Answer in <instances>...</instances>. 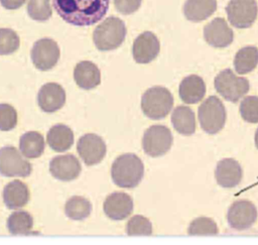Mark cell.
<instances>
[{"mask_svg": "<svg viewBox=\"0 0 258 245\" xmlns=\"http://www.w3.org/2000/svg\"><path fill=\"white\" fill-rule=\"evenodd\" d=\"M91 212L92 205L90 201L81 196L72 197L64 205V213L72 220H84L90 216Z\"/></svg>", "mask_w": 258, "mask_h": 245, "instance_id": "27", "label": "cell"}, {"mask_svg": "<svg viewBox=\"0 0 258 245\" xmlns=\"http://www.w3.org/2000/svg\"><path fill=\"white\" fill-rule=\"evenodd\" d=\"M215 176L217 182L227 189L238 186L243 176V170L240 163L233 158H225L218 162Z\"/></svg>", "mask_w": 258, "mask_h": 245, "instance_id": "18", "label": "cell"}, {"mask_svg": "<svg viewBox=\"0 0 258 245\" xmlns=\"http://www.w3.org/2000/svg\"><path fill=\"white\" fill-rule=\"evenodd\" d=\"M74 79L78 87L85 90H91L100 85L101 73L94 63L83 60L75 67Z\"/></svg>", "mask_w": 258, "mask_h": 245, "instance_id": "21", "label": "cell"}, {"mask_svg": "<svg viewBox=\"0 0 258 245\" xmlns=\"http://www.w3.org/2000/svg\"><path fill=\"white\" fill-rule=\"evenodd\" d=\"M255 145L258 148V128H257V130L255 132Z\"/></svg>", "mask_w": 258, "mask_h": 245, "instance_id": "37", "label": "cell"}, {"mask_svg": "<svg viewBox=\"0 0 258 245\" xmlns=\"http://www.w3.org/2000/svg\"><path fill=\"white\" fill-rule=\"evenodd\" d=\"M240 114L249 123H258V97L247 96L240 104Z\"/></svg>", "mask_w": 258, "mask_h": 245, "instance_id": "33", "label": "cell"}, {"mask_svg": "<svg viewBox=\"0 0 258 245\" xmlns=\"http://www.w3.org/2000/svg\"><path fill=\"white\" fill-rule=\"evenodd\" d=\"M66 103V92L57 83H46L38 91L37 104L39 108L52 113L59 110Z\"/></svg>", "mask_w": 258, "mask_h": 245, "instance_id": "17", "label": "cell"}, {"mask_svg": "<svg viewBox=\"0 0 258 245\" xmlns=\"http://www.w3.org/2000/svg\"><path fill=\"white\" fill-rule=\"evenodd\" d=\"M141 2L142 0H114V5L118 12L128 15L137 11Z\"/></svg>", "mask_w": 258, "mask_h": 245, "instance_id": "35", "label": "cell"}, {"mask_svg": "<svg viewBox=\"0 0 258 245\" xmlns=\"http://www.w3.org/2000/svg\"><path fill=\"white\" fill-rule=\"evenodd\" d=\"M126 33L125 23L120 18L111 16L95 28L93 39L99 50L107 51L119 47L123 43Z\"/></svg>", "mask_w": 258, "mask_h": 245, "instance_id": "3", "label": "cell"}, {"mask_svg": "<svg viewBox=\"0 0 258 245\" xmlns=\"http://www.w3.org/2000/svg\"><path fill=\"white\" fill-rule=\"evenodd\" d=\"M173 128L182 135H191L196 131V118L194 111L187 106H177L171 114Z\"/></svg>", "mask_w": 258, "mask_h": 245, "instance_id": "24", "label": "cell"}, {"mask_svg": "<svg viewBox=\"0 0 258 245\" xmlns=\"http://www.w3.org/2000/svg\"><path fill=\"white\" fill-rule=\"evenodd\" d=\"M187 232L189 235H217L219 229L214 220L208 217H199L189 224Z\"/></svg>", "mask_w": 258, "mask_h": 245, "instance_id": "30", "label": "cell"}, {"mask_svg": "<svg viewBox=\"0 0 258 245\" xmlns=\"http://www.w3.org/2000/svg\"><path fill=\"white\" fill-rule=\"evenodd\" d=\"M172 134L164 125H153L145 130L142 138V147L144 152L157 157L165 154L172 145Z\"/></svg>", "mask_w": 258, "mask_h": 245, "instance_id": "7", "label": "cell"}, {"mask_svg": "<svg viewBox=\"0 0 258 245\" xmlns=\"http://www.w3.org/2000/svg\"><path fill=\"white\" fill-rule=\"evenodd\" d=\"M14 146L0 148V174L12 177H26L31 173V163Z\"/></svg>", "mask_w": 258, "mask_h": 245, "instance_id": "8", "label": "cell"}, {"mask_svg": "<svg viewBox=\"0 0 258 245\" xmlns=\"http://www.w3.org/2000/svg\"><path fill=\"white\" fill-rule=\"evenodd\" d=\"M20 39L10 28H0V55L11 54L19 47Z\"/></svg>", "mask_w": 258, "mask_h": 245, "instance_id": "31", "label": "cell"}, {"mask_svg": "<svg viewBox=\"0 0 258 245\" xmlns=\"http://www.w3.org/2000/svg\"><path fill=\"white\" fill-rule=\"evenodd\" d=\"M173 106V97L164 87H152L145 91L141 98V109L146 117L152 120L163 119Z\"/></svg>", "mask_w": 258, "mask_h": 245, "instance_id": "4", "label": "cell"}, {"mask_svg": "<svg viewBox=\"0 0 258 245\" xmlns=\"http://www.w3.org/2000/svg\"><path fill=\"white\" fill-rule=\"evenodd\" d=\"M33 227V218L26 211L12 213L7 219V229L12 235H26Z\"/></svg>", "mask_w": 258, "mask_h": 245, "instance_id": "28", "label": "cell"}, {"mask_svg": "<svg viewBox=\"0 0 258 245\" xmlns=\"http://www.w3.org/2000/svg\"><path fill=\"white\" fill-rule=\"evenodd\" d=\"M198 116L202 129L213 135L223 129L227 114L222 101L216 96H210L199 107Z\"/></svg>", "mask_w": 258, "mask_h": 245, "instance_id": "5", "label": "cell"}, {"mask_svg": "<svg viewBox=\"0 0 258 245\" xmlns=\"http://www.w3.org/2000/svg\"><path fill=\"white\" fill-rule=\"evenodd\" d=\"M126 232L129 236H149L152 234V225L144 216L136 215L131 217L127 222Z\"/></svg>", "mask_w": 258, "mask_h": 245, "instance_id": "29", "label": "cell"}, {"mask_svg": "<svg viewBox=\"0 0 258 245\" xmlns=\"http://www.w3.org/2000/svg\"><path fill=\"white\" fill-rule=\"evenodd\" d=\"M143 162L136 154H121L112 163V180L120 188L133 189L137 187L143 178Z\"/></svg>", "mask_w": 258, "mask_h": 245, "instance_id": "2", "label": "cell"}, {"mask_svg": "<svg viewBox=\"0 0 258 245\" xmlns=\"http://www.w3.org/2000/svg\"><path fill=\"white\" fill-rule=\"evenodd\" d=\"M257 219V209L250 201L240 200L234 202L228 210L227 220L235 230L249 229Z\"/></svg>", "mask_w": 258, "mask_h": 245, "instance_id": "12", "label": "cell"}, {"mask_svg": "<svg viewBox=\"0 0 258 245\" xmlns=\"http://www.w3.org/2000/svg\"><path fill=\"white\" fill-rule=\"evenodd\" d=\"M77 150L85 164L94 165L103 160L106 155L107 147L102 137L97 134L88 133L80 137Z\"/></svg>", "mask_w": 258, "mask_h": 245, "instance_id": "11", "label": "cell"}, {"mask_svg": "<svg viewBox=\"0 0 258 245\" xmlns=\"http://www.w3.org/2000/svg\"><path fill=\"white\" fill-rule=\"evenodd\" d=\"M2 197L4 204L8 209L16 210L24 207L28 203L30 194L24 182L15 179L4 187Z\"/></svg>", "mask_w": 258, "mask_h": 245, "instance_id": "20", "label": "cell"}, {"mask_svg": "<svg viewBox=\"0 0 258 245\" xmlns=\"http://www.w3.org/2000/svg\"><path fill=\"white\" fill-rule=\"evenodd\" d=\"M46 141L53 151H67L74 143V133L67 125L56 124L48 130Z\"/></svg>", "mask_w": 258, "mask_h": 245, "instance_id": "22", "label": "cell"}, {"mask_svg": "<svg viewBox=\"0 0 258 245\" xmlns=\"http://www.w3.org/2000/svg\"><path fill=\"white\" fill-rule=\"evenodd\" d=\"M26 0H0L2 6L6 9H17L21 7Z\"/></svg>", "mask_w": 258, "mask_h": 245, "instance_id": "36", "label": "cell"}, {"mask_svg": "<svg viewBox=\"0 0 258 245\" xmlns=\"http://www.w3.org/2000/svg\"><path fill=\"white\" fill-rule=\"evenodd\" d=\"M216 9V0H186L183 5V14L187 20L199 22L210 17Z\"/></svg>", "mask_w": 258, "mask_h": 245, "instance_id": "23", "label": "cell"}, {"mask_svg": "<svg viewBox=\"0 0 258 245\" xmlns=\"http://www.w3.org/2000/svg\"><path fill=\"white\" fill-rule=\"evenodd\" d=\"M204 37L213 47H226L233 42L234 32L222 17H217L204 28Z\"/></svg>", "mask_w": 258, "mask_h": 245, "instance_id": "14", "label": "cell"}, {"mask_svg": "<svg viewBox=\"0 0 258 245\" xmlns=\"http://www.w3.org/2000/svg\"><path fill=\"white\" fill-rule=\"evenodd\" d=\"M59 47L51 38H41L37 40L31 49V60L39 71L52 69L59 58Z\"/></svg>", "mask_w": 258, "mask_h": 245, "instance_id": "10", "label": "cell"}, {"mask_svg": "<svg viewBox=\"0 0 258 245\" xmlns=\"http://www.w3.org/2000/svg\"><path fill=\"white\" fill-rule=\"evenodd\" d=\"M43 136L36 131L25 132L19 139L20 152L27 158H37L44 151Z\"/></svg>", "mask_w": 258, "mask_h": 245, "instance_id": "25", "label": "cell"}, {"mask_svg": "<svg viewBox=\"0 0 258 245\" xmlns=\"http://www.w3.org/2000/svg\"><path fill=\"white\" fill-rule=\"evenodd\" d=\"M133 207L132 198L128 194L122 192H116L109 195L103 205L106 216L115 221H121L129 217L133 212Z\"/></svg>", "mask_w": 258, "mask_h": 245, "instance_id": "15", "label": "cell"}, {"mask_svg": "<svg viewBox=\"0 0 258 245\" xmlns=\"http://www.w3.org/2000/svg\"><path fill=\"white\" fill-rule=\"evenodd\" d=\"M160 43L156 35L150 31L139 34L133 42L132 54L136 63L148 64L159 53Z\"/></svg>", "mask_w": 258, "mask_h": 245, "instance_id": "13", "label": "cell"}, {"mask_svg": "<svg viewBox=\"0 0 258 245\" xmlns=\"http://www.w3.org/2000/svg\"><path fill=\"white\" fill-rule=\"evenodd\" d=\"M27 13L33 20L45 21L51 16L49 0H28Z\"/></svg>", "mask_w": 258, "mask_h": 245, "instance_id": "32", "label": "cell"}, {"mask_svg": "<svg viewBox=\"0 0 258 245\" xmlns=\"http://www.w3.org/2000/svg\"><path fill=\"white\" fill-rule=\"evenodd\" d=\"M178 94L186 104L199 103L206 95V84L200 76L189 75L180 82Z\"/></svg>", "mask_w": 258, "mask_h": 245, "instance_id": "19", "label": "cell"}, {"mask_svg": "<svg viewBox=\"0 0 258 245\" xmlns=\"http://www.w3.org/2000/svg\"><path fill=\"white\" fill-rule=\"evenodd\" d=\"M226 12L229 22L234 27L248 28L257 18V2L256 0H230Z\"/></svg>", "mask_w": 258, "mask_h": 245, "instance_id": "9", "label": "cell"}, {"mask_svg": "<svg viewBox=\"0 0 258 245\" xmlns=\"http://www.w3.org/2000/svg\"><path fill=\"white\" fill-rule=\"evenodd\" d=\"M82 166L79 159L73 154L58 155L52 158L49 162V171L53 177L62 181L76 179Z\"/></svg>", "mask_w": 258, "mask_h": 245, "instance_id": "16", "label": "cell"}, {"mask_svg": "<svg viewBox=\"0 0 258 245\" xmlns=\"http://www.w3.org/2000/svg\"><path fill=\"white\" fill-rule=\"evenodd\" d=\"M17 124V112L9 104H0V130H12Z\"/></svg>", "mask_w": 258, "mask_h": 245, "instance_id": "34", "label": "cell"}, {"mask_svg": "<svg viewBox=\"0 0 258 245\" xmlns=\"http://www.w3.org/2000/svg\"><path fill=\"white\" fill-rule=\"evenodd\" d=\"M258 65V48L256 46H244L240 48L234 58V68L239 75L252 72Z\"/></svg>", "mask_w": 258, "mask_h": 245, "instance_id": "26", "label": "cell"}, {"mask_svg": "<svg viewBox=\"0 0 258 245\" xmlns=\"http://www.w3.org/2000/svg\"><path fill=\"white\" fill-rule=\"evenodd\" d=\"M216 91L227 101L238 102L250 89L247 79L238 77L230 69L220 72L215 78Z\"/></svg>", "mask_w": 258, "mask_h": 245, "instance_id": "6", "label": "cell"}, {"mask_svg": "<svg viewBox=\"0 0 258 245\" xmlns=\"http://www.w3.org/2000/svg\"><path fill=\"white\" fill-rule=\"evenodd\" d=\"M110 0H52L56 13L66 22L76 26H90L107 13Z\"/></svg>", "mask_w": 258, "mask_h": 245, "instance_id": "1", "label": "cell"}]
</instances>
